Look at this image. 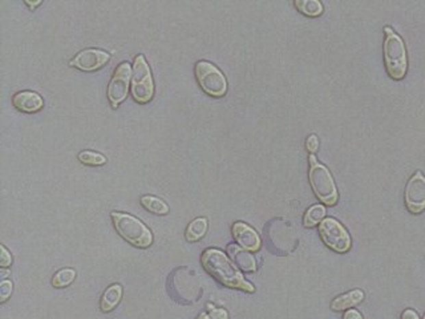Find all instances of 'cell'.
<instances>
[{"instance_id": "obj_1", "label": "cell", "mask_w": 425, "mask_h": 319, "mask_svg": "<svg viewBox=\"0 0 425 319\" xmlns=\"http://www.w3.org/2000/svg\"><path fill=\"white\" fill-rule=\"evenodd\" d=\"M201 262L203 269L224 286L231 289H240L246 293L255 292V288L250 282H247L224 251L206 249L202 254Z\"/></svg>"}, {"instance_id": "obj_2", "label": "cell", "mask_w": 425, "mask_h": 319, "mask_svg": "<svg viewBox=\"0 0 425 319\" xmlns=\"http://www.w3.org/2000/svg\"><path fill=\"white\" fill-rule=\"evenodd\" d=\"M168 294L179 305L196 303L202 296L198 275L189 268H179L169 274Z\"/></svg>"}, {"instance_id": "obj_3", "label": "cell", "mask_w": 425, "mask_h": 319, "mask_svg": "<svg viewBox=\"0 0 425 319\" xmlns=\"http://www.w3.org/2000/svg\"><path fill=\"white\" fill-rule=\"evenodd\" d=\"M116 231L127 242L140 249H146L153 244L152 231L146 228L138 218L127 213L113 212L111 214Z\"/></svg>"}, {"instance_id": "obj_4", "label": "cell", "mask_w": 425, "mask_h": 319, "mask_svg": "<svg viewBox=\"0 0 425 319\" xmlns=\"http://www.w3.org/2000/svg\"><path fill=\"white\" fill-rule=\"evenodd\" d=\"M384 34L385 40L383 46V52H384L385 68L392 79L402 80L408 68L407 49L404 46L403 39L389 27L384 28Z\"/></svg>"}, {"instance_id": "obj_5", "label": "cell", "mask_w": 425, "mask_h": 319, "mask_svg": "<svg viewBox=\"0 0 425 319\" xmlns=\"http://www.w3.org/2000/svg\"><path fill=\"white\" fill-rule=\"evenodd\" d=\"M265 240L269 251L276 255H289L298 245V237L290 222L274 218L265 227Z\"/></svg>"}, {"instance_id": "obj_6", "label": "cell", "mask_w": 425, "mask_h": 319, "mask_svg": "<svg viewBox=\"0 0 425 319\" xmlns=\"http://www.w3.org/2000/svg\"><path fill=\"white\" fill-rule=\"evenodd\" d=\"M309 180L311 183L313 193L316 197L324 203L326 205H334L337 201V190H336L335 181L330 173V170L319 164L315 156H310V172H309Z\"/></svg>"}, {"instance_id": "obj_7", "label": "cell", "mask_w": 425, "mask_h": 319, "mask_svg": "<svg viewBox=\"0 0 425 319\" xmlns=\"http://www.w3.org/2000/svg\"><path fill=\"white\" fill-rule=\"evenodd\" d=\"M131 91L138 104H146L153 99L155 81L151 67L146 63L144 55H137L135 58Z\"/></svg>"}, {"instance_id": "obj_8", "label": "cell", "mask_w": 425, "mask_h": 319, "mask_svg": "<svg viewBox=\"0 0 425 319\" xmlns=\"http://www.w3.org/2000/svg\"><path fill=\"white\" fill-rule=\"evenodd\" d=\"M196 77L202 91L209 96L222 97L227 92V81L224 73L214 64L201 60L196 64Z\"/></svg>"}, {"instance_id": "obj_9", "label": "cell", "mask_w": 425, "mask_h": 319, "mask_svg": "<svg viewBox=\"0 0 425 319\" xmlns=\"http://www.w3.org/2000/svg\"><path fill=\"white\" fill-rule=\"evenodd\" d=\"M322 241L336 253H346L351 248V237L344 227L335 218H324L319 224Z\"/></svg>"}, {"instance_id": "obj_10", "label": "cell", "mask_w": 425, "mask_h": 319, "mask_svg": "<svg viewBox=\"0 0 425 319\" xmlns=\"http://www.w3.org/2000/svg\"><path fill=\"white\" fill-rule=\"evenodd\" d=\"M133 75V67L124 62L114 69L112 80L108 86V99L113 108H117L128 96L131 80Z\"/></svg>"}, {"instance_id": "obj_11", "label": "cell", "mask_w": 425, "mask_h": 319, "mask_svg": "<svg viewBox=\"0 0 425 319\" xmlns=\"http://www.w3.org/2000/svg\"><path fill=\"white\" fill-rule=\"evenodd\" d=\"M405 205L411 213L419 214L425 209V177L422 172H416L405 186Z\"/></svg>"}, {"instance_id": "obj_12", "label": "cell", "mask_w": 425, "mask_h": 319, "mask_svg": "<svg viewBox=\"0 0 425 319\" xmlns=\"http://www.w3.org/2000/svg\"><path fill=\"white\" fill-rule=\"evenodd\" d=\"M111 60V55L103 49L90 48L86 51H81L77 53L70 62L69 66L84 71V72H93L101 68Z\"/></svg>"}, {"instance_id": "obj_13", "label": "cell", "mask_w": 425, "mask_h": 319, "mask_svg": "<svg viewBox=\"0 0 425 319\" xmlns=\"http://www.w3.org/2000/svg\"><path fill=\"white\" fill-rule=\"evenodd\" d=\"M231 233L241 248L248 251H258L261 249V238L258 233L245 222H235L231 228Z\"/></svg>"}, {"instance_id": "obj_14", "label": "cell", "mask_w": 425, "mask_h": 319, "mask_svg": "<svg viewBox=\"0 0 425 319\" xmlns=\"http://www.w3.org/2000/svg\"><path fill=\"white\" fill-rule=\"evenodd\" d=\"M14 107L24 114H35L44 105L42 96L36 92L22 91L14 94Z\"/></svg>"}, {"instance_id": "obj_15", "label": "cell", "mask_w": 425, "mask_h": 319, "mask_svg": "<svg viewBox=\"0 0 425 319\" xmlns=\"http://www.w3.org/2000/svg\"><path fill=\"white\" fill-rule=\"evenodd\" d=\"M227 254L230 255L231 262L240 268L241 270L246 272V273H254L257 270V261L254 258V255H251V253L248 251L241 248L240 245H229L227 246Z\"/></svg>"}, {"instance_id": "obj_16", "label": "cell", "mask_w": 425, "mask_h": 319, "mask_svg": "<svg viewBox=\"0 0 425 319\" xmlns=\"http://www.w3.org/2000/svg\"><path fill=\"white\" fill-rule=\"evenodd\" d=\"M363 299H364V293L360 289L351 290L346 294L336 296L335 299L331 302V309L335 311H343V310L357 306Z\"/></svg>"}, {"instance_id": "obj_17", "label": "cell", "mask_w": 425, "mask_h": 319, "mask_svg": "<svg viewBox=\"0 0 425 319\" xmlns=\"http://www.w3.org/2000/svg\"><path fill=\"white\" fill-rule=\"evenodd\" d=\"M123 298V288L118 283H114L112 286H110L104 294L101 296L100 301V309L103 313H110L113 309L120 303Z\"/></svg>"}, {"instance_id": "obj_18", "label": "cell", "mask_w": 425, "mask_h": 319, "mask_svg": "<svg viewBox=\"0 0 425 319\" xmlns=\"http://www.w3.org/2000/svg\"><path fill=\"white\" fill-rule=\"evenodd\" d=\"M207 231V220L205 217H200L193 220L186 229L185 237L188 242H197Z\"/></svg>"}, {"instance_id": "obj_19", "label": "cell", "mask_w": 425, "mask_h": 319, "mask_svg": "<svg viewBox=\"0 0 425 319\" xmlns=\"http://www.w3.org/2000/svg\"><path fill=\"white\" fill-rule=\"evenodd\" d=\"M294 5L306 16L316 18L323 14V5L318 0H295Z\"/></svg>"}, {"instance_id": "obj_20", "label": "cell", "mask_w": 425, "mask_h": 319, "mask_svg": "<svg viewBox=\"0 0 425 319\" xmlns=\"http://www.w3.org/2000/svg\"><path fill=\"white\" fill-rule=\"evenodd\" d=\"M140 203L146 210H149V212H152L155 214H158V216H165V214L169 213V206L166 205L162 200L155 197V196H142Z\"/></svg>"}, {"instance_id": "obj_21", "label": "cell", "mask_w": 425, "mask_h": 319, "mask_svg": "<svg viewBox=\"0 0 425 319\" xmlns=\"http://www.w3.org/2000/svg\"><path fill=\"white\" fill-rule=\"evenodd\" d=\"M326 216V207L323 205H313L306 212L303 218V225L306 228H313L316 224H320Z\"/></svg>"}, {"instance_id": "obj_22", "label": "cell", "mask_w": 425, "mask_h": 319, "mask_svg": "<svg viewBox=\"0 0 425 319\" xmlns=\"http://www.w3.org/2000/svg\"><path fill=\"white\" fill-rule=\"evenodd\" d=\"M75 278H76V272L73 269H70V268L62 269L53 275L52 285H53V288H57V289L67 288L75 281Z\"/></svg>"}, {"instance_id": "obj_23", "label": "cell", "mask_w": 425, "mask_h": 319, "mask_svg": "<svg viewBox=\"0 0 425 319\" xmlns=\"http://www.w3.org/2000/svg\"><path fill=\"white\" fill-rule=\"evenodd\" d=\"M79 161L84 165L90 166H101L107 164V157L101 153L92 152V151H83L79 153Z\"/></svg>"}, {"instance_id": "obj_24", "label": "cell", "mask_w": 425, "mask_h": 319, "mask_svg": "<svg viewBox=\"0 0 425 319\" xmlns=\"http://www.w3.org/2000/svg\"><path fill=\"white\" fill-rule=\"evenodd\" d=\"M198 319H229V313L224 309L213 307L207 313H202Z\"/></svg>"}, {"instance_id": "obj_25", "label": "cell", "mask_w": 425, "mask_h": 319, "mask_svg": "<svg viewBox=\"0 0 425 319\" xmlns=\"http://www.w3.org/2000/svg\"><path fill=\"white\" fill-rule=\"evenodd\" d=\"M11 294H12V282L11 281H1V283H0V303H4Z\"/></svg>"}, {"instance_id": "obj_26", "label": "cell", "mask_w": 425, "mask_h": 319, "mask_svg": "<svg viewBox=\"0 0 425 319\" xmlns=\"http://www.w3.org/2000/svg\"><path fill=\"white\" fill-rule=\"evenodd\" d=\"M0 251H1V259H0L1 268H8L12 264V257H11V254L8 253V251L3 245L0 246Z\"/></svg>"}, {"instance_id": "obj_27", "label": "cell", "mask_w": 425, "mask_h": 319, "mask_svg": "<svg viewBox=\"0 0 425 319\" xmlns=\"http://www.w3.org/2000/svg\"><path fill=\"white\" fill-rule=\"evenodd\" d=\"M318 146H319L318 137L315 136V135H311V136L307 138V141H306V148H307V151L311 152V153H315V152L318 151Z\"/></svg>"}, {"instance_id": "obj_28", "label": "cell", "mask_w": 425, "mask_h": 319, "mask_svg": "<svg viewBox=\"0 0 425 319\" xmlns=\"http://www.w3.org/2000/svg\"><path fill=\"white\" fill-rule=\"evenodd\" d=\"M343 319H363V317H361V314L359 313L358 310L351 309V310H347V311L344 313Z\"/></svg>"}, {"instance_id": "obj_29", "label": "cell", "mask_w": 425, "mask_h": 319, "mask_svg": "<svg viewBox=\"0 0 425 319\" xmlns=\"http://www.w3.org/2000/svg\"><path fill=\"white\" fill-rule=\"evenodd\" d=\"M402 319H420V318H419V316H417V313H416L415 310H412V309H407V310L404 311L403 314H402Z\"/></svg>"}, {"instance_id": "obj_30", "label": "cell", "mask_w": 425, "mask_h": 319, "mask_svg": "<svg viewBox=\"0 0 425 319\" xmlns=\"http://www.w3.org/2000/svg\"><path fill=\"white\" fill-rule=\"evenodd\" d=\"M25 3H27V4H28V5H29V7H31V8H32V10H34V8H35V7H38V5H39V4H42V1H35V3H31V1H29V0H27V1H25Z\"/></svg>"}, {"instance_id": "obj_31", "label": "cell", "mask_w": 425, "mask_h": 319, "mask_svg": "<svg viewBox=\"0 0 425 319\" xmlns=\"http://www.w3.org/2000/svg\"><path fill=\"white\" fill-rule=\"evenodd\" d=\"M424 319H425V314H424Z\"/></svg>"}]
</instances>
